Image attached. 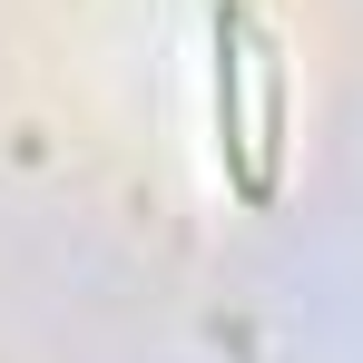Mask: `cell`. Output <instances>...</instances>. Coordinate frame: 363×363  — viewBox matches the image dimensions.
Here are the masks:
<instances>
[{"mask_svg": "<svg viewBox=\"0 0 363 363\" xmlns=\"http://www.w3.org/2000/svg\"><path fill=\"white\" fill-rule=\"evenodd\" d=\"M216 167L245 206H275L285 186V60L245 0L216 10Z\"/></svg>", "mask_w": 363, "mask_h": 363, "instance_id": "cell-1", "label": "cell"}]
</instances>
